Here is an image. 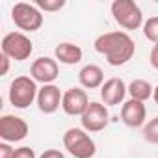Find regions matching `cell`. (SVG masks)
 <instances>
[{"mask_svg":"<svg viewBox=\"0 0 158 158\" xmlns=\"http://www.w3.org/2000/svg\"><path fill=\"white\" fill-rule=\"evenodd\" d=\"M78 82H80V88L84 89H101L104 84V73L99 65L88 63L78 73Z\"/></svg>","mask_w":158,"mask_h":158,"instance_id":"obj_14","label":"cell"},{"mask_svg":"<svg viewBox=\"0 0 158 158\" xmlns=\"http://www.w3.org/2000/svg\"><path fill=\"white\" fill-rule=\"evenodd\" d=\"M61 101H63V93L60 91V88L56 84H47V86L39 88L35 102H37V108L41 114L50 115V114L58 112V108L61 106Z\"/></svg>","mask_w":158,"mask_h":158,"instance_id":"obj_11","label":"cell"},{"mask_svg":"<svg viewBox=\"0 0 158 158\" xmlns=\"http://www.w3.org/2000/svg\"><path fill=\"white\" fill-rule=\"evenodd\" d=\"M143 35L154 45L158 43V17H149L143 23Z\"/></svg>","mask_w":158,"mask_h":158,"instance_id":"obj_18","label":"cell"},{"mask_svg":"<svg viewBox=\"0 0 158 158\" xmlns=\"http://www.w3.org/2000/svg\"><path fill=\"white\" fill-rule=\"evenodd\" d=\"M152 99H154V102L158 104V86L154 88V93H152Z\"/></svg>","mask_w":158,"mask_h":158,"instance_id":"obj_25","label":"cell"},{"mask_svg":"<svg viewBox=\"0 0 158 158\" xmlns=\"http://www.w3.org/2000/svg\"><path fill=\"white\" fill-rule=\"evenodd\" d=\"M30 76L43 86L54 84V80L60 76V65H58L56 58L41 56V58L34 60L32 65H30Z\"/></svg>","mask_w":158,"mask_h":158,"instance_id":"obj_9","label":"cell"},{"mask_svg":"<svg viewBox=\"0 0 158 158\" xmlns=\"http://www.w3.org/2000/svg\"><path fill=\"white\" fill-rule=\"evenodd\" d=\"M114 21L125 30H138L143 28V11L134 0H114L112 6Z\"/></svg>","mask_w":158,"mask_h":158,"instance_id":"obj_4","label":"cell"},{"mask_svg":"<svg viewBox=\"0 0 158 158\" xmlns=\"http://www.w3.org/2000/svg\"><path fill=\"white\" fill-rule=\"evenodd\" d=\"M30 132V127L28 123L19 117V115H11V114H6L0 117V138L6 143H17V141H23Z\"/></svg>","mask_w":158,"mask_h":158,"instance_id":"obj_8","label":"cell"},{"mask_svg":"<svg viewBox=\"0 0 158 158\" xmlns=\"http://www.w3.org/2000/svg\"><path fill=\"white\" fill-rule=\"evenodd\" d=\"M63 147L74 158H93L97 152L95 139L84 128H67L63 134Z\"/></svg>","mask_w":158,"mask_h":158,"instance_id":"obj_2","label":"cell"},{"mask_svg":"<svg viewBox=\"0 0 158 158\" xmlns=\"http://www.w3.org/2000/svg\"><path fill=\"white\" fill-rule=\"evenodd\" d=\"M82 128L86 132H101L108 127L110 123V114H108V106H104L102 102L91 101L89 106L86 108V112L80 117Z\"/></svg>","mask_w":158,"mask_h":158,"instance_id":"obj_7","label":"cell"},{"mask_svg":"<svg viewBox=\"0 0 158 158\" xmlns=\"http://www.w3.org/2000/svg\"><path fill=\"white\" fill-rule=\"evenodd\" d=\"M95 50L106 58L112 67H121L132 60L136 52V43L127 32H106L95 39Z\"/></svg>","mask_w":158,"mask_h":158,"instance_id":"obj_1","label":"cell"},{"mask_svg":"<svg viewBox=\"0 0 158 158\" xmlns=\"http://www.w3.org/2000/svg\"><path fill=\"white\" fill-rule=\"evenodd\" d=\"M145 119H147V108L143 102L128 99L127 102H123L121 106V121L130 127V128H139L145 127Z\"/></svg>","mask_w":158,"mask_h":158,"instance_id":"obj_13","label":"cell"},{"mask_svg":"<svg viewBox=\"0 0 158 158\" xmlns=\"http://www.w3.org/2000/svg\"><path fill=\"white\" fill-rule=\"evenodd\" d=\"M39 158H65V154L58 149H47L39 154Z\"/></svg>","mask_w":158,"mask_h":158,"instance_id":"obj_22","label":"cell"},{"mask_svg":"<svg viewBox=\"0 0 158 158\" xmlns=\"http://www.w3.org/2000/svg\"><path fill=\"white\" fill-rule=\"evenodd\" d=\"M143 139L152 143V145H158V115L152 117L149 123H145V127H143Z\"/></svg>","mask_w":158,"mask_h":158,"instance_id":"obj_17","label":"cell"},{"mask_svg":"<svg viewBox=\"0 0 158 158\" xmlns=\"http://www.w3.org/2000/svg\"><path fill=\"white\" fill-rule=\"evenodd\" d=\"M37 93H39L37 82L32 76L23 74V76H17L10 84L8 99H10L11 106H15L19 110H24L30 104H34V101H37Z\"/></svg>","mask_w":158,"mask_h":158,"instance_id":"obj_3","label":"cell"},{"mask_svg":"<svg viewBox=\"0 0 158 158\" xmlns=\"http://www.w3.org/2000/svg\"><path fill=\"white\" fill-rule=\"evenodd\" d=\"M11 21L23 32H37L43 26V13L35 4L17 2L11 8Z\"/></svg>","mask_w":158,"mask_h":158,"instance_id":"obj_5","label":"cell"},{"mask_svg":"<svg viewBox=\"0 0 158 158\" xmlns=\"http://www.w3.org/2000/svg\"><path fill=\"white\" fill-rule=\"evenodd\" d=\"M13 152H15V149L10 143H6V141L0 143V158H13Z\"/></svg>","mask_w":158,"mask_h":158,"instance_id":"obj_21","label":"cell"},{"mask_svg":"<svg viewBox=\"0 0 158 158\" xmlns=\"http://www.w3.org/2000/svg\"><path fill=\"white\" fill-rule=\"evenodd\" d=\"M35 6L41 11L54 13V11H60L61 8H65V0H35Z\"/></svg>","mask_w":158,"mask_h":158,"instance_id":"obj_19","label":"cell"},{"mask_svg":"<svg viewBox=\"0 0 158 158\" xmlns=\"http://www.w3.org/2000/svg\"><path fill=\"white\" fill-rule=\"evenodd\" d=\"M127 93H128V86L121 80V78H117V76L108 78V80L102 84V88H101V99H102L104 106L123 104Z\"/></svg>","mask_w":158,"mask_h":158,"instance_id":"obj_12","label":"cell"},{"mask_svg":"<svg viewBox=\"0 0 158 158\" xmlns=\"http://www.w3.org/2000/svg\"><path fill=\"white\" fill-rule=\"evenodd\" d=\"M34 52V43L30 37L23 32H10L2 39V54H6L10 60L15 61H24L32 56Z\"/></svg>","mask_w":158,"mask_h":158,"instance_id":"obj_6","label":"cell"},{"mask_svg":"<svg viewBox=\"0 0 158 158\" xmlns=\"http://www.w3.org/2000/svg\"><path fill=\"white\" fill-rule=\"evenodd\" d=\"M0 61H2V71H0V74H8V71H10V58L6 56V54H2L0 56Z\"/></svg>","mask_w":158,"mask_h":158,"instance_id":"obj_24","label":"cell"},{"mask_svg":"<svg viewBox=\"0 0 158 158\" xmlns=\"http://www.w3.org/2000/svg\"><path fill=\"white\" fill-rule=\"evenodd\" d=\"M149 63L158 71V43L156 45H152V48H151V54H149Z\"/></svg>","mask_w":158,"mask_h":158,"instance_id":"obj_23","label":"cell"},{"mask_svg":"<svg viewBox=\"0 0 158 158\" xmlns=\"http://www.w3.org/2000/svg\"><path fill=\"white\" fill-rule=\"evenodd\" d=\"M89 106V97L84 88H69L63 93L61 110L71 117H82L86 108Z\"/></svg>","mask_w":158,"mask_h":158,"instance_id":"obj_10","label":"cell"},{"mask_svg":"<svg viewBox=\"0 0 158 158\" xmlns=\"http://www.w3.org/2000/svg\"><path fill=\"white\" fill-rule=\"evenodd\" d=\"M13 158H37V156H35V151H34L32 147H26V145H23V147L15 149V152H13Z\"/></svg>","mask_w":158,"mask_h":158,"instance_id":"obj_20","label":"cell"},{"mask_svg":"<svg viewBox=\"0 0 158 158\" xmlns=\"http://www.w3.org/2000/svg\"><path fill=\"white\" fill-rule=\"evenodd\" d=\"M82 48L74 45V43H60L56 48H54V58L56 61L63 63V65H76V63H80L82 61Z\"/></svg>","mask_w":158,"mask_h":158,"instance_id":"obj_15","label":"cell"},{"mask_svg":"<svg viewBox=\"0 0 158 158\" xmlns=\"http://www.w3.org/2000/svg\"><path fill=\"white\" fill-rule=\"evenodd\" d=\"M154 93V88L151 86V82L143 80V78H136L128 84V95L130 99L134 101H139V102H145L147 99H151Z\"/></svg>","mask_w":158,"mask_h":158,"instance_id":"obj_16","label":"cell"}]
</instances>
